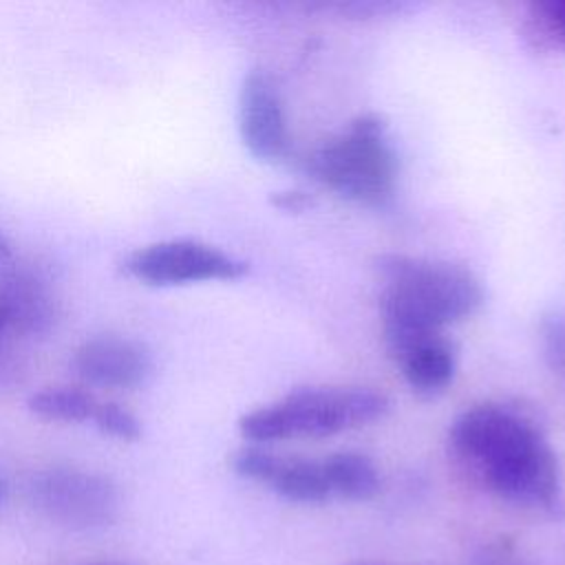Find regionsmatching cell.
Returning a JSON list of instances; mask_svg holds the SVG:
<instances>
[{
	"label": "cell",
	"instance_id": "cell-13",
	"mask_svg": "<svg viewBox=\"0 0 565 565\" xmlns=\"http://www.w3.org/2000/svg\"><path fill=\"white\" fill-rule=\"evenodd\" d=\"M99 399L77 386H49L29 397V408L51 422H93Z\"/></svg>",
	"mask_w": 565,
	"mask_h": 565
},
{
	"label": "cell",
	"instance_id": "cell-6",
	"mask_svg": "<svg viewBox=\"0 0 565 565\" xmlns=\"http://www.w3.org/2000/svg\"><path fill=\"white\" fill-rule=\"evenodd\" d=\"M128 276L152 287H174L205 280H234L247 274V263L232 254L190 238L143 245L126 256Z\"/></svg>",
	"mask_w": 565,
	"mask_h": 565
},
{
	"label": "cell",
	"instance_id": "cell-17",
	"mask_svg": "<svg viewBox=\"0 0 565 565\" xmlns=\"http://www.w3.org/2000/svg\"><path fill=\"white\" fill-rule=\"evenodd\" d=\"M276 203L285 205L289 210H300L307 203V199L300 192H287V194H282V199H276Z\"/></svg>",
	"mask_w": 565,
	"mask_h": 565
},
{
	"label": "cell",
	"instance_id": "cell-15",
	"mask_svg": "<svg viewBox=\"0 0 565 565\" xmlns=\"http://www.w3.org/2000/svg\"><path fill=\"white\" fill-rule=\"evenodd\" d=\"M532 20L545 38L558 46H565V0H543L530 7Z\"/></svg>",
	"mask_w": 565,
	"mask_h": 565
},
{
	"label": "cell",
	"instance_id": "cell-9",
	"mask_svg": "<svg viewBox=\"0 0 565 565\" xmlns=\"http://www.w3.org/2000/svg\"><path fill=\"white\" fill-rule=\"evenodd\" d=\"M230 463L236 475L260 481L289 501L320 503L331 497L322 461L287 459L249 446L236 450L230 457Z\"/></svg>",
	"mask_w": 565,
	"mask_h": 565
},
{
	"label": "cell",
	"instance_id": "cell-11",
	"mask_svg": "<svg viewBox=\"0 0 565 565\" xmlns=\"http://www.w3.org/2000/svg\"><path fill=\"white\" fill-rule=\"evenodd\" d=\"M388 351L408 386L422 395L441 393L455 377L457 349L446 333L417 335Z\"/></svg>",
	"mask_w": 565,
	"mask_h": 565
},
{
	"label": "cell",
	"instance_id": "cell-2",
	"mask_svg": "<svg viewBox=\"0 0 565 565\" xmlns=\"http://www.w3.org/2000/svg\"><path fill=\"white\" fill-rule=\"evenodd\" d=\"M380 311L388 349L417 335L444 333L483 302L481 282L455 263L393 254L380 258Z\"/></svg>",
	"mask_w": 565,
	"mask_h": 565
},
{
	"label": "cell",
	"instance_id": "cell-18",
	"mask_svg": "<svg viewBox=\"0 0 565 565\" xmlns=\"http://www.w3.org/2000/svg\"><path fill=\"white\" fill-rule=\"evenodd\" d=\"M11 256V245H9V241L0 234V260H7Z\"/></svg>",
	"mask_w": 565,
	"mask_h": 565
},
{
	"label": "cell",
	"instance_id": "cell-10",
	"mask_svg": "<svg viewBox=\"0 0 565 565\" xmlns=\"http://www.w3.org/2000/svg\"><path fill=\"white\" fill-rule=\"evenodd\" d=\"M0 311L20 331L46 333L57 320V298L40 274L9 267L0 271Z\"/></svg>",
	"mask_w": 565,
	"mask_h": 565
},
{
	"label": "cell",
	"instance_id": "cell-3",
	"mask_svg": "<svg viewBox=\"0 0 565 565\" xmlns=\"http://www.w3.org/2000/svg\"><path fill=\"white\" fill-rule=\"evenodd\" d=\"M386 408L388 399L371 388H305L249 411L238 419V430L247 441L327 437L364 426Z\"/></svg>",
	"mask_w": 565,
	"mask_h": 565
},
{
	"label": "cell",
	"instance_id": "cell-16",
	"mask_svg": "<svg viewBox=\"0 0 565 565\" xmlns=\"http://www.w3.org/2000/svg\"><path fill=\"white\" fill-rule=\"evenodd\" d=\"M541 342L547 364L565 377V320H545L541 327Z\"/></svg>",
	"mask_w": 565,
	"mask_h": 565
},
{
	"label": "cell",
	"instance_id": "cell-7",
	"mask_svg": "<svg viewBox=\"0 0 565 565\" xmlns=\"http://www.w3.org/2000/svg\"><path fill=\"white\" fill-rule=\"evenodd\" d=\"M238 130L245 148L260 161H278L287 154L289 135L280 95L263 71L245 75L238 95Z\"/></svg>",
	"mask_w": 565,
	"mask_h": 565
},
{
	"label": "cell",
	"instance_id": "cell-8",
	"mask_svg": "<svg viewBox=\"0 0 565 565\" xmlns=\"http://www.w3.org/2000/svg\"><path fill=\"white\" fill-rule=\"evenodd\" d=\"M75 373L88 384L104 388H137L152 373L150 351L126 335H95L73 353Z\"/></svg>",
	"mask_w": 565,
	"mask_h": 565
},
{
	"label": "cell",
	"instance_id": "cell-12",
	"mask_svg": "<svg viewBox=\"0 0 565 565\" xmlns=\"http://www.w3.org/2000/svg\"><path fill=\"white\" fill-rule=\"evenodd\" d=\"M331 494L366 501L380 490V475L373 461L360 452H333L322 459Z\"/></svg>",
	"mask_w": 565,
	"mask_h": 565
},
{
	"label": "cell",
	"instance_id": "cell-4",
	"mask_svg": "<svg viewBox=\"0 0 565 565\" xmlns=\"http://www.w3.org/2000/svg\"><path fill=\"white\" fill-rule=\"evenodd\" d=\"M316 181L335 194L364 203H384L397 181V157L382 117L369 113L324 141L307 161Z\"/></svg>",
	"mask_w": 565,
	"mask_h": 565
},
{
	"label": "cell",
	"instance_id": "cell-5",
	"mask_svg": "<svg viewBox=\"0 0 565 565\" xmlns=\"http://www.w3.org/2000/svg\"><path fill=\"white\" fill-rule=\"evenodd\" d=\"M31 501L49 519L68 527H99L119 512L117 486L99 472L53 466L31 479Z\"/></svg>",
	"mask_w": 565,
	"mask_h": 565
},
{
	"label": "cell",
	"instance_id": "cell-14",
	"mask_svg": "<svg viewBox=\"0 0 565 565\" xmlns=\"http://www.w3.org/2000/svg\"><path fill=\"white\" fill-rule=\"evenodd\" d=\"M93 422L104 435L121 441H137L141 437V422L117 402H99Z\"/></svg>",
	"mask_w": 565,
	"mask_h": 565
},
{
	"label": "cell",
	"instance_id": "cell-1",
	"mask_svg": "<svg viewBox=\"0 0 565 565\" xmlns=\"http://www.w3.org/2000/svg\"><path fill=\"white\" fill-rule=\"evenodd\" d=\"M450 446L505 499L550 508L561 497V470L552 446L512 408L479 404L463 411L450 426Z\"/></svg>",
	"mask_w": 565,
	"mask_h": 565
},
{
	"label": "cell",
	"instance_id": "cell-19",
	"mask_svg": "<svg viewBox=\"0 0 565 565\" xmlns=\"http://www.w3.org/2000/svg\"><path fill=\"white\" fill-rule=\"evenodd\" d=\"M4 324H7V322H4V316H2V311H0V329H2Z\"/></svg>",
	"mask_w": 565,
	"mask_h": 565
}]
</instances>
